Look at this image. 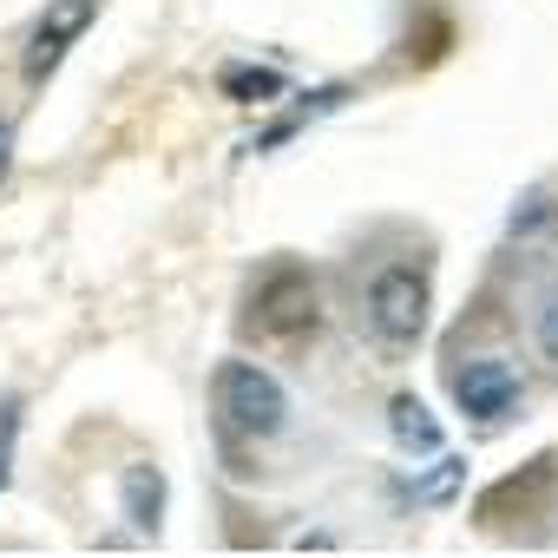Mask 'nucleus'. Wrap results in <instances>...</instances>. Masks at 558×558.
<instances>
[{
	"label": "nucleus",
	"mask_w": 558,
	"mask_h": 558,
	"mask_svg": "<svg viewBox=\"0 0 558 558\" xmlns=\"http://www.w3.org/2000/svg\"><path fill=\"white\" fill-rule=\"evenodd\" d=\"M453 480H460V460H440V473H434L427 486H414V499H447V493H453Z\"/></svg>",
	"instance_id": "obj_11"
},
{
	"label": "nucleus",
	"mask_w": 558,
	"mask_h": 558,
	"mask_svg": "<svg viewBox=\"0 0 558 558\" xmlns=\"http://www.w3.org/2000/svg\"><path fill=\"white\" fill-rule=\"evenodd\" d=\"M8 151H14V132H8V119H0V178H8Z\"/></svg>",
	"instance_id": "obj_12"
},
{
	"label": "nucleus",
	"mask_w": 558,
	"mask_h": 558,
	"mask_svg": "<svg viewBox=\"0 0 558 558\" xmlns=\"http://www.w3.org/2000/svg\"><path fill=\"white\" fill-rule=\"evenodd\" d=\"M532 342H538V355L558 368V290L538 303V316H532Z\"/></svg>",
	"instance_id": "obj_10"
},
{
	"label": "nucleus",
	"mask_w": 558,
	"mask_h": 558,
	"mask_svg": "<svg viewBox=\"0 0 558 558\" xmlns=\"http://www.w3.org/2000/svg\"><path fill=\"white\" fill-rule=\"evenodd\" d=\"M427 310H434V290H427V269L414 263H395L368 283V336L381 349H414L427 336Z\"/></svg>",
	"instance_id": "obj_2"
},
{
	"label": "nucleus",
	"mask_w": 558,
	"mask_h": 558,
	"mask_svg": "<svg viewBox=\"0 0 558 558\" xmlns=\"http://www.w3.org/2000/svg\"><path fill=\"white\" fill-rule=\"evenodd\" d=\"M93 14H99V0H47V14L34 21V40H27V80L34 86L60 73V60L73 53V40L93 27Z\"/></svg>",
	"instance_id": "obj_4"
},
{
	"label": "nucleus",
	"mask_w": 558,
	"mask_h": 558,
	"mask_svg": "<svg viewBox=\"0 0 558 558\" xmlns=\"http://www.w3.org/2000/svg\"><path fill=\"white\" fill-rule=\"evenodd\" d=\"M223 93L243 99V106H269L276 93H283V73H269V66H230L223 73Z\"/></svg>",
	"instance_id": "obj_8"
},
{
	"label": "nucleus",
	"mask_w": 558,
	"mask_h": 558,
	"mask_svg": "<svg viewBox=\"0 0 558 558\" xmlns=\"http://www.w3.org/2000/svg\"><path fill=\"white\" fill-rule=\"evenodd\" d=\"M14 440H21V395H0V486L14 473Z\"/></svg>",
	"instance_id": "obj_9"
},
{
	"label": "nucleus",
	"mask_w": 558,
	"mask_h": 558,
	"mask_svg": "<svg viewBox=\"0 0 558 558\" xmlns=\"http://www.w3.org/2000/svg\"><path fill=\"white\" fill-rule=\"evenodd\" d=\"M453 401H460V414H473V421H506V414L519 408V375H512V362L480 355V362L453 368Z\"/></svg>",
	"instance_id": "obj_5"
},
{
	"label": "nucleus",
	"mask_w": 558,
	"mask_h": 558,
	"mask_svg": "<svg viewBox=\"0 0 558 558\" xmlns=\"http://www.w3.org/2000/svg\"><path fill=\"white\" fill-rule=\"evenodd\" d=\"M388 427H395V440H401V453H440V421L427 414V401H414V395H401V401L388 408Z\"/></svg>",
	"instance_id": "obj_7"
},
{
	"label": "nucleus",
	"mask_w": 558,
	"mask_h": 558,
	"mask_svg": "<svg viewBox=\"0 0 558 558\" xmlns=\"http://www.w3.org/2000/svg\"><path fill=\"white\" fill-rule=\"evenodd\" d=\"M119 506H125V525H132L138 538H158V525H165V473H158L151 460L125 466V480H119Z\"/></svg>",
	"instance_id": "obj_6"
},
{
	"label": "nucleus",
	"mask_w": 558,
	"mask_h": 558,
	"mask_svg": "<svg viewBox=\"0 0 558 558\" xmlns=\"http://www.w3.org/2000/svg\"><path fill=\"white\" fill-rule=\"evenodd\" d=\"M250 323L269 336H296L316 323V276L303 263H269L250 290Z\"/></svg>",
	"instance_id": "obj_3"
},
{
	"label": "nucleus",
	"mask_w": 558,
	"mask_h": 558,
	"mask_svg": "<svg viewBox=\"0 0 558 558\" xmlns=\"http://www.w3.org/2000/svg\"><path fill=\"white\" fill-rule=\"evenodd\" d=\"M210 395H217L223 427L243 434V440H269V434H283V421H290L283 381H276L269 368H256V362H223L217 381H210Z\"/></svg>",
	"instance_id": "obj_1"
}]
</instances>
